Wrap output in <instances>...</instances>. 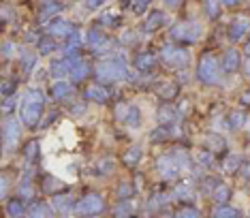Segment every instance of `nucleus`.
Segmentation results:
<instances>
[{
    "label": "nucleus",
    "mask_w": 250,
    "mask_h": 218,
    "mask_svg": "<svg viewBox=\"0 0 250 218\" xmlns=\"http://www.w3.org/2000/svg\"><path fill=\"white\" fill-rule=\"evenodd\" d=\"M43 109H45V94L41 90L32 88L28 90L21 99V107H20V122L24 126H37L39 120L43 116Z\"/></svg>",
    "instance_id": "1"
},
{
    "label": "nucleus",
    "mask_w": 250,
    "mask_h": 218,
    "mask_svg": "<svg viewBox=\"0 0 250 218\" xmlns=\"http://www.w3.org/2000/svg\"><path fill=\"white\" fill-rule=\"evenodd\" d=\"M96 77H99V82H105V84L122 82V79H126V66H124L122 60H116V58L101 60L96 65Z\"/></svg>",
    "instance_id": "2"
},
{
    "label": "nucleus",
    "mask_w": 250,
    "mask_h": 218,
    "mask_svg": "<svg viewBox=\"0 0 250 218\" xmlns=\"http://www.w3.org/2000/svg\"><path fill=\"white\" fill-rule=\"evenodd\" d=\"M197 77H199V82L209 84V86L218 82L220 65H218V60H216V56H212V54L201 56V60H199V65H197Z\"/></svg>",
    "instance_id": "3"
},
{
    "label": "nucleus",
    "mask_w": 250,
    "mask_h": 218,
    "mask_svg": "<svg viewBox=\"0 0 250 218\" xmlns=\"http://www.w3.org/2000/svg\"><path fill=\"white\" fill-rule=\"evenodd\" d=\"M201 32H203V26L199 24V22H178L169 34H171V39H175V41L195 43V41H199Z\"/></svg>",
    "instance_id": "4"
},
{
    "label": "nucleus",
    "mask_w": 250,
    "mask_h": 218,
    "mask_svg": "<svg viewBox=\"0 0 250 218\" xmlns=\"http://www.w3.org/2000/svg\"><path fill=\"white\" fill-rule=\"evenodd\" d=\"M75 212L79 216H86V218L88 216H99V214L105 212V199L96 193H90L75 203Z\"/></svg>",
    "instance_id": "5"
},
{
    "label": "nucleus",
    "mask_w": 250,
    "mask_h": 218,
    "mask_svg": "<svg viewBox=\"0 0 250 218\" xmlns=\"http://www.w3.org/2000/svg\"><path fill=\"white\" fill-rule=\"evenodd\" d=\"M158 56H161V60L165 62V65L173 66V68H180V66L188 65V60H190L188 49L180 47V45H165Z\"/></svg>",
    "instance_id": "6"
},
{
    "label": "nucleus",
    "mask_w": 250,
    "mask_h": 218,
    "mask_svg": "<svg viewBox=\"0 0 250 218\" xmlns=\"http://www.w3.org/2000/svg\"><path fill=\"white\" fill-rule=\"evenodd\" d=\"M156 171L163 180H178L182 174V167L178 160H175L173 154H163V156H158V160H156Z\"/></svg>",
    "instance_id": "7"
},
{
    "label": "nucleus",
    "mask_w": 250,
    "mask_h": 218,
    "mask_svg": "<svg viewBox=\"0 0 250 218\" xmlns=\"http://www.w3.org/2000/svg\"><path fill=\"white\" fill-rule=\"evenodd\" d=\"M21 137V124L18 122L15 118H9L7 122L2 124V141H4V150H13L15 146H18Z\"/></svg>",
    "instance_id": "8"
},
{
    "label": "nucleus",
    "mask_w": 250,
    "mask_h": 218,
    "mask_svg": "<svg viewBox=\"0 0 250 218\" xmlns=\"http://www.w3.org/2000/svg\"><path fill=\"white\" fill-rule=\"evenodd\" d=\"M248 30H250V17H246V15L233 17L231 24H229V30H227V34H229V41L237 43L240 39L246 37Z\"/></svg>",
    "instance_id": "9"
},
{
    "label": "nucleus",
    "mask_w": 250,
    "mask_h": 218,
    "mask_svg": "<svg viewBox=\"0 0 250 218\" xmlns=\"http://www.w3.org/2000/svg\"><path fill=\"white\" fill-rule=\"evenodd\" d=\"M45 32H47L52 39H69L75 30H73V26L69 24V22L52 20V22H47V24H45Z\"/></svg>",
    "instance_id": "10"
},
{
    "label": "nucleus",
    "mask_w": 250,
    "mask_h": 218,
    "mask_svg": "<svg viewBox=\"0 0 250 218\" xmlns=\"http://www.w3.org/2000/svg\"><path fill=\"white\" fill-rule=\"evenodd\" d=\"M52 208L58 212V214L66 216L69 212H75V203H73V199H71V195H69V193H62V195H54V199H52Z\"/></svg>",
    "instance_id": "11"
},
{
    "label": "nucleus",
    "mask_w": 250,
    "mask_h": 218,
    "mask_svg": "<svg viewBox=\"0 0 250 218\" xmlns=\"http://www.w3.org/2000/svg\"><path fill=\"white\" fill-rule=\"evenodd\" d=\"M86 43H88V47L90 49H94V51H101V49H105L107 45H109V39L105 37L101 30H88V34H86Z\"/></svg>",
    "instance_id": "12"
},
{
    "label": "nucleus",
    "mask_w": 250,
    "mask_h": 218,
    "mask_svg": "<svg viewBox=\"0 0 250 218\" xmlns=\"http://www.w3.org/2000/svg\"><path fill=\"white\" fill-rule=\"evenodd\" d=\"M154 90H156V94L161 96V99H165V101H173L175 96H178V92H180V88H178V84H173V82H158L156 86H154Z\"/></svg>",
    "instance_id": "13"
},
{
    "label": "nucleus",
    "mask_w": 250,
    "mask_h": 218,
    "mask_svg": "<svg viewBox=\"0 0 250 218\" xmlns=\"http://www.w3.org/2000/svg\"><path fill=\"white\" fill-rule=\"evenodd\" d=\"M77 54L75 56H69V58H62L60 62H54L52 65V75H56V77H62L64 73H71L73 68H75V65H77Z\"/></svg>",
    "instance_id": "14"
},
{
    "label": "nucleus",
    "mask_w": 250,
    "mask_h": 218,
    "mask_svg": "<svg viewBox=\"0 0 250 218\" xmlns=\"http://www.w3.org/2000/svg\"><path fill=\"white\" fill-rule=\"evenodd\" d=\"M154 65H156V54H152V51H141L137 58H135V68L141 73L152 71Z\"/></svg>",
    "instance_id": "15"
},
{
    "label": "nucleus",
    "mask_w": 250,
    "mask_h": 218,
    "mask_svg": "<svg viewBox=\"0 0 250 218\" xmlns=\"http://www.w3.org/2000/svg\"><path fill=\"white\" fill-rule=\"evenodd\" d=\"M64 9V4L62 2H41V7H39V17H41V22H52L54 15H58L60 11Z\"/></svg>",
    "instance_id": "16"
},
{
    "label": "nucleus",
    "mask_w": 250,
    "mask_h": 218,
    "mask_svg": "<svg viewBox=\"0 0 250 218\" xmlns=\"http://www.w3.org/2000/svg\"><path fill=\"white\" fill-rule=\"evenodd\" d=\"M175 120H178V109L173 105H169V103H165V105L158 109V122H161V126H171Z\"/></svg>",
    "instance_id": "17"
},
{
    "label": "nucleus",
    "mask_w": 250,
    "mask_h": 218,
    "mask_svg": "<svg viewBox=\"0 0 250 218\" xmlns=\"http://www.w3.org/2000/svg\"><path fill=\"white\" fill-rule=\"evenodd\" d=\"M73 86L66 82V79H58V82L52 84V88H49V94L54 96V99H66V96L71 94Z\"/></svg>",
    "instance_id": "18"
},
{
    "label": "nucleus",
    "mask_w": 250,
    "mask_h": 218,
    "mask_svg": "<svg viewBox=\"0 0 250 218\" xmlns=\"http://www.w3.org/2000/svg\"><path fill=\"white\" fill-rule=\"evenodd\" d=\"M26 216H28V218H49V216H52V210H49L47 203L35 201V203L30 205V208H28Z\"/></svg>",
    "instance_id": "19"
},
{
    "label": "nucleus",
    "mask_w": 250,
    "mask_h": 218,
    "mask_svg": "<svg viewBox=\"0 0 250 218\" xmlns=\"http://www.w3.org/2000/svg\"><path fill=\"white\" fill-rule=\"evenodd\" d=\"M237 66H240V54L235 49H229L223 58V71L225 73H235Z\"/></svg>",
    "instance_id": "20"
},
{
    "label": "nucleus",
    "mask_w": 250,
    "mask_h": 218,
    "mask_svg": "<svg viewBox=\"0 0 250 218\" xmlns=\"http://www.w3.org/2000/svg\"><path fill=\"white\" fill-rule=\"evenodd\" d=\"M165 20H167V17H165L163 11H152V13L147 15V22L144 24V28L147 32H154V30H158V28L165 24Z\"/></svg>",
    "instance_id": "21"
},
{
    "label": "nucleus",
    "mask_w": 250,
    "mask_h": 218,
    "mask_svg": "<svg viewBox=\"0 0 250 218\" xmlns=\"http://www.w3.org/2000/svg\"><path fill=\"white\" fill-rule=\"evenodd\" d=\"M86 99L94 101V103H107L109 101V90L101 88V86H90L86 90Z\"/></svg>",
    "instance_id": "22"
},
{
    "label": "nucleus",
    "mask_w": 250,
    "mask_h": 218,
    "mask_svg": "<svg viewBox=\"0 0 250 218\" xmlns=\"http://www.w3.org/2000/svg\"><path fill=\"white\" fill-rule=\"evenodd\" d=\"M212 216L214 218H242V212L237 208H231V205H216Z\"/></svg>",
    "instance_id": "23"
},
{
    "label": "nucleus",
    "mask_w": 250,
    "mask_h": 218,
    "mask_svg": "<svg viewBox=\"0 0 250 218\" xmlns=\"http://www.w3.org/2000/svg\"><path fill=\"white\" fill-rule=\"evenodd\" d=\"M122 160H124V165H126V167H135V165H139V160H141V148L139 146H130L128 150L122 154Z\"/></svg>",
    "instance_id": "24"
},
{
    "label": "nucleus",
    "mask_w": 250,
    "mask_h": 218,
    "mask_svg": "<svg viewBox=\"0 0 250 218\" xmlns=\"http://www.w3.org/2000/svg\"><path fill=\"white\" fill-rule=\"evenodd\" d=\"M212 197H214V201L218 203V205H227V201L231 199V188L227 186V184H218V186H214Z\"/></svg>",
    "instance_id": "25"
},
{
    "label": "nucleus",
    "mask_w": 250,
    "mask_h": 218,
    "mask_svg": "<svg viewBox=\"0 0 250 218\" xmlns=\"http://www.w3.org/2000/svg\"><path fill=\"white\" fill-rule=\"evenodd\" d=\"M7 214L9 218H24L26 216V208L21 203V199H11L7 203Z\"/></svg>",
    "instance_id": "26"
},
{
    "label": "nucleus",
    "mask_w": 250,
    "mask_h": 218,
    "mask_svg": "<svg viewBox=\"0 0 250 218\" xmlns=\"http://www.w3.org/2000/svg\"><path fill=\"white\" fill-rule=\"evenodd\" d=\"M225 139L220 135H214V133H209L206 135V148L209 152H218V150H225Z\"/></svg>",
    "instance_id": "27"
},
{
    "label": "nucleus",
    "mask_w": 250,
    "mask_h": 218,
    "mask_svg": "<svg viewBox=\"0 0 250 218\" xmlns=\"http://www.w3.org/2000/svg\"><path fill=\"white\" fill-rule=\"evenodd\" d=\"M111 169H113V163H111V158H101L99 163L94 165L92 174H94L96 177H105V175H109V174H111Z\"/></svg>",
    "instance_id": "28"
},
{
    "label": "nucleus",
    "mask_w": 250,
    "mask_h": 218,
    "mask_svg": "<svg viewBox=\"0 0 250 218\" xmlns=\"http://www.w3.org/2000/svg\"><path fill=\"white\" fill-rule=\"evenodd\" d=\"M96 22H99L101 26H105V28H113V26H118V22H120V15L113 13V11H103Z\"/></svg>",
    "instance_id": "29"
},
{
    "label": "nucleus",
    "mask_w": 250,
    "mask_h": 218,
    "mask_svg": "<svg viewBox=\"0 0 250 218\" xmlns=\"http://www.w3.org/2000/svg\"><path fill=\"white\" fill-rule=\"evenodd\" d=\"M237 169H242V158L235 156V154L227 156L225 163H223V171H225V174H235Z\"/></svg>",
    "instance_id": "30"
},
{
    "label": "nucleus",
    "mask_w": 250,
    "mask_h": 218,
    "mask_svg": "<svg viewBox=\"0 0 250 218\" xmlns=\"http://www.w3.org/2000/svg\"><path fill=\"white\" fill-rule=\"evenodd\" d=\"M90 75V66L86 65V62H77L75 68L71 71V79L73 82H82V79H86Z\"/></svg>",
    "instance_id": "31"
},
{
    "label": "nucleus",
    "mask_w": 250,
    "mask_h": 218,
    "mask_svg": "<svg viewBox=\"0 0 250 218\" xmlns=\"http://www.w3.org/2000/svg\"><path fill=\"white\" fill-rule=\"evenodd\" d=\"M135 191H137V188L130 184V182H122V184L116 188V195L122 199V201H128V197H133Z\"/></svg>",
    "instance_id": "32"
},
{
    "label": "nucleus",
    "mask_w": 250,
    "mask_h": 218,
    "mask_svg": "<svg viewBox=\"0 0 250 218\" xmlns=\"http://www.w3.org/2000/svg\"><path fill=\"white\" fill-rule=\"evenodd\" d=\"M133 210L135 208H133V203H130V201H120L113 216H116V218H130V216H133Z\"/></svg>",
    "instance_id": "33"
},
{
    "label": "nucleus",
    "mask_w": 250,
    "mask_h": 218,
    "mask_svg": "<svg viewBox=\"0 0 250 218\" xmlns=\"http://www.w3.org/2000/svg\"><path fill=\"white\" fill-rule=\"evenodd\" d=\"M175 197L180 199V201H192V188L188 184H180L178 188H175Z\"/></svg>",
    "instance_id": "34"
},
{
    "label": "nucleus",
    "mask_w": 250,
    "mask_h": 218,
    "mask_svg": "<svg viewBox=\"0 0 250 218\" xmlns=\"http://www.w3.org/2000/svg\"><path fill=\"white\" fill-rule=\"evenodd\" d=\"M130 107L133 105H128V103H118L116 105V120H120V122L126 124V120H128V113H130Z\"/></svg>",
    "instance_id": "35"
},
{
    "label": "nucleus",
    "mask_w": 250,
    "mask_h": 218,
    "mask_svg": "<svg viewBox=\"0 0 250 218\" xmlns=\"http://www.w3.org/2000/svg\"><path fill=\"white\" fill-rule=\"evenodd\" d=\"M35 65H37V56L35 54L21 56V73H24V75H28V73L35 68Z\"/></svg>",
    "instance_id": "36"
},
{
    "label": "nucleus",
    "mask_w": 250,
    "mask_h": 218,
    "mask_svg": "<svg viewBox=\"0 0 250 218\" xmlns=\"http://www.w3.org/2000/svg\"><path fill=\"white\" fill-rule=\"evenodd\" d=\"M150 139L154 143H161L165 139H169V126H158L156 131H152L150 133Z\"/></svg>",
    "instance_id": "37"
},
{
    "label": "nucleus",
    "mask_w": 250,
    "mask_h": 218,
    "mask_svg": "<svg viewBox=\"0 0 250 218\" xmlns=\"http://www.w3.org/2000/svg\"><path fill=\"white\" fill-rule=\"evenodd\" d=\"M244 122H246V113H244V111H233L231 113V118H229V126H231V129H242V126H244Z\"/></svg>",
    "instance_id": "38"
},
{
    "label": "nucleus",
    "mask_w": 250,
    "mask_h": 218,
    "mask_svg": "<svg viewBox=\"0 0 250 218\" xmlns=\"http://www.w3.org/2000/svg\"><path fill=\"white\" fill-rule=\"evenodd\" d=\"M39 51H41L43 56H49L52 51H56V41L54 39H41V41H39Z\"/></svg>",
    "instance_id": "39"
},
{
    "label": "nucleus",
    "mask_w": 250,
    "mask_h": 218,
    "mask_svg": "<svg viewBox=\"0 0 250 218\" xmlns=\"http://www.w3.org/2000/svg\"><path fill=\"white\" fill-rule=\"evenodd\" d=\"M171 154L175 156V160L180 163L182 169H190V158H188V154H186L184 150H180V148H178V150H173Z\"/></svg>",
    "instance_id": "40"
},
{
    "label": "nucleus",
    "mask_w": 250,
    "mask_h": 218,
    "mask_svg": "<svg viewBox=\"0 0 250 218\" xmlns=\"http://www.w3.org/2000/svg\"><path fill=\"white\" fill-rule=\"evenodd\" d=\"M141 124V113H139V107L137 105H133L130 107V113H128V120H126V126H137Z\"/></svg>",
    "instance_id": "41"
},
{
    "label": "nucleus",
    "mask_w": 250,
    "mask_h": 218,
    "mask_svg": "<svg viewBox=\"0 0 250 218\" xmlns=\"http://www.w3.org/2000/svg\"><path fill=\"white\" fill-rule=\"evenodd\" d=\"M197 160H199V165H203V167H212L214 165V154L209 150H201L199 152V156H197Z\"/></svg>",
    "instance_id": "42"
},
{
    "label": "nucleus",
    "mask_w": 250,
    "mask_h": 218,
    "mask_svg": "<svg viewBox=\"0 0 250 218\" xmlns=\"http://www.w3.org/2000/svg\"><path fill=\"white\" fill-rule=\"evenodd\" d=\"M37 152H39V143L37 141H30L26 146V150H24V156H26V163H30V160H35L37 158Z\"/></svg>",
    "instance_id": "43"
},
{
    "label": "nucleus",
    "mask_w": 250,
    "mask_h": 218,
    "mask_svg": "<svg viewBox=\"0 0 250 218\" xmlns=\"http://www.w3.org/2000/svg\"><path fill=\"white\" fill-rule=\"evenodd\" d=\"M0 90H2L4 99H11L13 92H15V82H11V79H2V86H0Z\"/></svg>",
    "instance_id": "44"
},
{
    "label": "nucleus",
    "mask_w": 250,
    "mask_h": 218,
    "mask_svg": "<svg viewBox=\"0 0 250 218\" xmlns=\"http://www.w3.org/2000/svg\"><path fill=\"white\" fill-rule=\"evenodd\" d=\"M147 0H135V2H130V11H133L135 15H141V13H146L147 11Z\"/></svg>",
    "instance_id": "45"
},
{
    "label": "nucleus",
    "mask_w": 250,
    "mask_h": 218,
    "mask_svg": "<svg viewBox=\"0 0 250 218\" xmlns=\"http://www.w3.org/2000/svg\"><path fill=\"white\" fill-rule=\"evenodd\" d=\"M175 218H199V212L192 208V205H188V208H182L178 214H175Z\"/></svg>",
    "instance_id": "46"
},
{
    "label": "nucleus",
    "mask_w": 250,
    "mask_h": 218,
    "mask_svg": "<svg viewBox=\"0 0 250 218\" xmlns=\"http://www.w3.org/2000/svg\"><path fill=\"white\" fill-rule=\"evenodd\" d=\"M206 11L209 17H218L220 15V2H216V0H209L206 2Z\"/></svg>",
    "instance_id": "47"
},
{
    "label": "nucleus",
    "mask_w": 250,
    "mask_h": 218,
    "mask_svg": "<svg viewBox=\"0 0 250 218\" xmlns=\"http://www.w3.org/2000/svg\"><path fill=\"white\" fill-rule=\"evenodd\" d=\"M15 51V43H4L2 45V56L4 58H11V54Z\"/></svg>",
    "instance_id": "48"
},
{
    "label": "nucleus",
    "mask_w": 250,
    "mask_h": 218,
    "mask_svg": "<svg viewBox=\"0 0 250 218\" xmlns=\"http://www.w3.org/2000/svg\"><path fill=\"white\" fill-rule=\"evenodd\" d=\"M13 105H15V96H11V99H4V105H2V113L7 116V113L13 109Z\"/></svg>",
    "instance_id": "49"
},
{
    "label": "nucleus",
    "mask_w": 250,
    "mask_h": 218,
    "mask_svg": "<svg viewBox=\"0 0 250 218\" xmlns=\"http://www.w3.org/2000/svg\"><path fill=\"white\" fill-rule=\"evenodd\" d=\"M21 197H32V188L28 186V180L21 184Z\"/></svg>",
    "instance_id": "50"
},
{
    "label": "nucleus",
    "mask_w": 250,
    "mask_h": 218,
    "mask_svg": "<svg viewBox=\"0 0 250 218\" xmlns=\"http://www.w3.org/2000/svg\"><path fill=\"white\" fill-rule=\"evenodd\" d=\"M242 175L246 177V180H250V160H246V163L242 165Z\"/></svg>",
    "instance_id": "51"
},
{
    "label": "nucleus",
    "mask_w": 250,
    "mask_h": 218,
    "mask_svg": "<svg viewBox=\"0 0 250 218\" xmlns=\"http://www.w3.org/2000/svg\"><path fill=\"white\" fill-rule=\"evenodd\" d=\"M83 4H86V9H99L103 2L101 0H90V2H83Z\"/></svg>",
    "instance_id": "52"
},
{
    "label": "nucleus",
    "mask_w": 250,
    "mask_h": 218,
    "mask_svg": "<svg viewBox=\"0 0 250 218\" xmlns=\"http://www.w3.org/2000/svg\"><path fill=\"white\" fill-rule=\"evenodd\" d=\"M242 105H250V90L242 94Z\"/></svg>",
    "instance_id": "53"
},
{
    "label": "nucleus",
    "mask_w": 250,
    "mask_h": 218,
    "mask_svg": "<svg viewBox=\"0 0 250 218\" xmlns=\"http://www.w3.org/2000/svg\"><path fill=\"white\" fill-rule=\"evenodd\" d=\"M244 68H246V75H250V58L246 60V65H244Z\"/></svg>",
    "instance_id": "54"
},
{
    "label": "nucleus",
    "mask_w": 250,
    "mask_h": 218,
    "mask_svg": "<svg viewBox=\"0 0 250 218\" xmlns=\"http://www.w3.org/2000/svg\"><path fill=\"white\" fill-rule=\"evenodd\" d=\"M244 51H246V54H248V58H250V41L246 43V47H244Z\"/></svg>",
    "instance_id": "55"
},
{
    "label": "nucleus",
    "mask_w": 250,
    "mask_h": 218,
    "mask_svg": "<svg viewBox=\"0 0 250 218\" xmlns=\"http://www.w3.org/2000/svg\"><path fill=\"white\" fill-rule=\"evenodd\" d=\"M161 218H175V216H171V214H163Z\"/></svg>",
    "instance_id": "56"
}]
</instances>
